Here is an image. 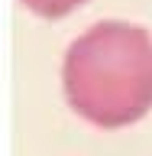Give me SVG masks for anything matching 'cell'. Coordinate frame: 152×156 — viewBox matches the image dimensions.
<instances>
[{"label": "cell", "instance_id": "cell-1", "mask_svg": "<svg viewBox=\"0 0 152 156\" xmlns=\"http://www.w3.org/2000/svg\"><path fill=\"white\" fill-rule=\"evenodd\" d=\"M62 81L87 124H136L152 111V36L130 23H97L68 46Z\"/></svg>", "mask_w": 152, "mask_h": 156}, {"label": "cell", "instance_id": "cell-2", "mask_svg": "<svg viewBox=\"0 0 152 156\" xmlns=\"http://www.w3.org/2000/svg\"><path fill=\"white\" fill-rule=\"evenodd\" d=\"M32 13H39V16H49V20H58L65 16V13H71L75 7H81L84 0H23Z\"/></svg>", "mask_w": 152, "mask_h": 156}]
</instances>
